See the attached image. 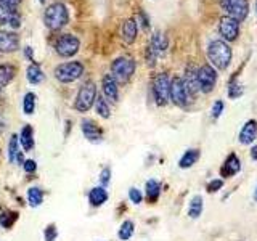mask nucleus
<instances>
[{"label":"nucleus","mask_w":257,"mask_h":241,"mask_svg":"<svg viewBox=\"0 0 257 241\" xmlns=\"http://www.w3.org/2000/svg\"><path fill=\"white\" fill-rule=\"evenodd\" d=\"M148 45L151 47V50L155 52L158 57H161V55H164V53L167 52L169 40H167V37L162 32H155L151 35V42Z\"/></svg>","instance_id":"obj_22"},{"label":"nucleus","mask_w":257,"mask_h":241,"mask_svg":"<svg viewBox=\"0 0 257 241\" xmlns=\"http://www.w3.org/2000/svg\"><path fill=\"white\" fill-rule=\"evenodd\" d=\"M21 148H20V140H18V135L16 134H11L10 140H8V147H7V156H8V161L11 164L16 162V156L20 154Z\"/></svg>","instance_id":"obj_29"},{"label":"nucleus","mask_w":257,"mask_h":241,"mask_svg":"<svg viewBox=\"0 0 257 241\" xmlns=\"http://www.w3.org/2000/svg\"><path fill=\"white\" fill-rule=\"evenodd\" d=\"M108 191L105 186H94L90 191H89V203L92 208H100L103 206L106 201H108Z\"/></svg>","instance_id":"obj_21"},{"label":"nucleus","mask_w":257,"mask_h":241,"mask_svg":"<svg viewBox=\"0 0 257 241\" xmlns=\"http://www.w3.org/2000/svg\"><path fill=\"white\" fill-rule=\"evenodd\" d=\"M24 55H26V58L29 60V61H34V53H32V48L31 47L24 48Z\"/></svg>","instance_id":"obj_44"},{"label":"nucleus","mask_w":257,"mask_h":241,"mask_svg":"<svg viewBox=\"0 0 257 241\" xmlns=\"http://www.w3.org/2000/svg\"><path fill=\"white\" fill-rule=\"evenodd\" d=\"M39 2H40V3H45V0H39Z\"/></svg>","instance_id":"obj_48"},{"label":"nucleus","mask_w":257,"mask_h":241,"mask_svg":"<svg viewBox=\"0 0 257 241\" xmlns=\"http://www.w3.org/2000/svg\"><path fill=\"white\" fill-rule=\"evenodd\" d=\"M96 98V86L94 81H87L82 84L81 89H79L76 101H74V108L79 113H87L95 103Z\"/></svg>","instance_id":"obj_5"},{"label":"nucleus","mask_w":257,"mask_h":241,"mask_svg":"<svg viewBox=\"0 0 257 241\" xmlns=\"http://www.w3.org/2000/svg\"><path fill=\"white\" fill-rule=\"evenodd\" d=\"M81 130H82L84 137L87 138L90 143H100L103 140V130L95 120L82 119L81 120Z\"/></svg>","instance_id":"obj_12"},{"label":"nucleus","mask_w":257,"mask_h":241,"mask_svg":"<svg viewBox=\"0 0 257 241\" xmlns=\"http://www.w3.org/2000/svg\"><path fill=\"white\" fill-rule=\"evenodd\" d=\"M18 217H20V214L16 211H5L3 214H0V227L8 230V228H11L16 224Z\"/></svg>","instance_id":"obj_31"},{"label":"nucleus","mask_w":257,"mask_h":241,"mask_svg":"<svg viewBox=\"0 0 257 241\" xmlns=\"http://www.w3.org/2000/svg\"><path fill=\"white\" fill-rule=\"evenodd\" d=\"M26 198L31 208H39L44 203V191L39 186H31V188H28Z\"/></svg>","instance_id":"obj_27"},{"label":"nucleus","mask_w":257,"mask_h":241,"mask_svg":"<svg viewBox=\"0 0 257 241\" xmlns=\"http://www.w3.org/2000/svg\"><path fill=\"white\" fill-rule=\"evenodd\" d=\"M84 64L81 61H68V63H61L55 68L53 74L55 79L63 82V84H71L76 82L79 77L84 74Z\"/></svg>","instance_id":"obj_4"},{"label":"nucleus","mask_w":257,"mask_h":241,"mask_svg":"<svg viewBox=\"0 0 257 241\" xmlns=\"http://www.w3.org/2000/svg\"><path fill=\"white\" fill-rule=\"evenodd\" d=\"M20 48V37L16 32L0 31V52L13 53Z\"/></svg>","instance_id":"obj_14"},{"label":"nucleus","mask_w":257,"mask_h":241,"mask_svg":"<svg viewBox=\"0 0 257 241\" xmlns=\"http://www.w3.org/2000/svg\"><path fill=\"white\" fill-rule=\"evenodd\" d=\"M196 72H198V69L188 66V68L185 69V76L182 77V81H183V84H185L190 96H194L199 92V84H198V74Z\"/></svg>","instance_id":"obj_18"},{"label":"nucleus","mask_w":257,"mask_h":241,"mask_svg":"<svg viewBox=\"0 0 257 241\" xmlns=\"http://www.w3.org/2000/svg\"><path fill=\"white\" fill-rule=\"evenodd\" d=\"M192 96L188 95V90L183 84L182 77H174L170 79V101L177 106H187Z\"/></svg>","instance_id":"obj_11"},{"label":"nucleus","mask_w":257,"mask_h":241,"mask_svg":"<svg viewBox=\"0 0 257 241\" xmlns=\"http://www.w3.org/2000/svg\"><path fill=\"white\" fill-rule=\"evenodd\" d=\"M240 143L241 145H251L256 142L257 138V120L249 119L243 124V127L240 130Z\"/></svg>","instance_id":"obj_16"},{"label":"nucleus","mask_w":257,"mask_h":241,"mask_svg":"<svg viewBox=\"0 0 257 241\" xmlns=\"http://www.w3.org/2000/svg\"><path fill=\"white\" fill-rule=\"evenodd\" d=\"M44 23L50 31H60L69 23V11L68 7L61 2H55L48 5L44 13Z\"/></svg>","instance_id":"obj_2"},{"label":"nucleus","mask_w":257,"mask_h":241,"mask_svg":"<svg viewBox=\"0 0 257 241\" xmlns=\"http://www.w3.org/2000/svg\"><path fill=\"white\" fill-rule=\"evenodd\" d=\"M79 47H81V40H79L76 35L72 34H64L60 35L55 42V52L58 53L60 57L63 58H71L74 57L79 52Z\"/></svg>","instance_id":"obj_8"},{"label":"nucleus","mask_w":257,"mask_h":241,"mask_svg":"<svg viewBox=\"0 0 257 241\" xmlns=\"http://www.w3.org/2000/svg\"><path fill=\"white\" fill-rule=\"evenodd\" d=\"M198 84H199V92L211 93L217 84V69L211 64H203L198 68Z\"/></svg>","instance_id":"obj_9"},{"label":"nucleus","mask_w":257,"mask_h":241,"mask_svg":"<svg viewBox=\"0 0 257 241\" xmlns=\"http://www.w3.org/2000/svg\"><path fill=\"white\" fill-rule=\"evenodd\" d=\"M111 182V169L109 167H103L101 172H100V186H106Z\"/></svg>","instance_id":"obj_38"},{"label":"nucleus","mask_w":257,"mask_h":241,"mask_svg":"<svg viewBox=\"0 0 257 241\" xmlns=\"http://www.w3.org/2000/svg\"><path fill=\"white\" fill-rule=\"evenodd\" d=\"M128 200H130L133 204H140L143 201V193L142 190L135 188V186H132L130 190H128Z\"/></svg>","instance_id":"obj_36"},{"label":"nucleus","mask_w":257,"mask_h":241,"mask_svg":"<svg viewBox=\"0 0 257 241\" xmlns=\"http://www.w3.org/2000/svg\"><path fill=\"white\" fill-rule=\"evenodd\" d=\"M58 238V228L55 224H48L44 230V240L45 241H57Z\"/></svg>","instance_id":"obj_35"},{"label":"nucleus","mask_w":257,"mask_h":241,"mask_svg":"<svg viewBox=\"0 0 257 241\" xmlns=\"http://www.w3.org/2000/svg\"><path fill=\"white\" fill-rule=\"evenodd\" d=\"M145 58H146V64H148L150 68H153V66L156 64V60H158L159 57L156 55L155 52L151 50V47L148 45V47H146V52H145Z\"/></svg>","instance_id":"obj_39"},{"label":"nucleus","mask_w":257,"mask_h":241,"mask_svg":"<svg viewBox=\"0 0 257 241\" xmlns=\"http://www.w3.org/2000/svg\"><path fill=\"white\" fill-rule=\"evenodd\" d=\"M26 77H28L29 84H34V86H37V84H40L42 81L45 79L44 71L40 69V66H39L37 63H31V64L28 66V69H26Z\"/></svg>","instance_id":"obj_26"},{"label":"nucleus","mask_w":257,"mask_h":241,"mask_svg":"<svg viewBox=\"0 0 257 241\" xmlns=\"http://www.w3.org/2000/svg\"><path fill=\"white\" fill-rule=\"evenodd\" d=\"M240 171H241V161L235 153H231V154L227 156V159H225L222 167H220V176L228 179V177L236 176Z\"/></svg>","instance_id":"obj_15"},{"label":"nucleus","mask_w":257,"mask_h":241,"mask_svg":"<svg viewBox=\"0 0 257 241\" xmlns=\"http://www.w3.org/2000/svg\"><path fill=\"white\" fill-rule=\"evenodd\" d=\"M5 24H8V26L13 29L21 28V16L18 13V10L13 11V10L0 7V26H5Z\"/></svg>","instance_id":"obj_20"},{"label":"nucleus","mask_w":257,"mask_h":241,"mask_svg":"<svg viewBox=\"0 0 257 241\" xmlns=\"http://www.w3.org/2000/svg\"><path fill=\"white\" fill-rule=\"evenodd\" d=\"M138 20L142 21V26L145 29H148L150 28V20H148V16H146L145 11H140V15H138Z\"/></svg>","instance_id":"obj_43"},{"label":"nucleus","mask_w":257,"mask_h":241,"mask_svg":"<svg viewBox=\"0 0 257 241\" xmlns=\"http://www.w3.org/2000/svg\"><path fill=\"white\" fill-rule=\"evenodd\" d=\"M16 74V68L13 64H0V92L3 90L5 86L15 79Z\"/></svg>","instance_id":"obj_25"},{"label":"nucleus","mask_w":257,"mask_h":241,"mask_svg":"<svg viewBox=\"0 0 257 241\" xmlns=\"http://www.w3.org/2000/svg\"><path fill=\"white\" fill-rule=\"evenodd\" d=\"M159 195H161V183L155 179H150L145 183V198L148 200V203L155 204L159 200Z\"/></svg>","instance_id":"obj_23"},{"label":"nucleus","mask_w":257,"mask_h":241,"mask_svg":"<svg viewBox=\"0 0 257 241\" xmlns=\"http://www.w3.org/2000/svg\"><path fill=\"white\" fill-rule=\"evenodd\" d=\"M5 129H7V120H5V118L2 116V113H0V135L3 134Z\"/></svg>","instance_id":"obj_45"},{"label":"nucleus","mask_w":257,"mask_h":241,"mask_svg":"<svg viewBox=\"0 0 257 241\" xmlns=\"http://www.w3.org/2000/svg\"><path fill=\"white\" fill-rule=\"evenodd\" d=\"M153 95L159 106H166L170 100V77L166 72H159L153 79Z\"/></svg>","instance_id":"obj_6"},{"label":"nucleus","mask_w":257,"mask_h":241,"mask_svg":"<svg viewBox=\"0 0 257 241\" xmlns=\"http://www.w3.org/2000/svg\"><path fill=\"white\" fill-rule=\"evenodd\" d=\"M231 48L225 40L216 39L211 40L209 45H207V58H209L211 66H214L219 71H224L228 68V64L231 63Z\"/></svg>","instance_id":"obj_1"},{"label":"nucleus","mask_w":257,"mask_h":241,"mask_svg":"<svg viewBox=\"0 0 257 241\" xmlns=\"http://www.w3.org/2000/svg\"><path fill=\"white\" fill-rule=\"evenodd\" d=\"M133 232H135V224L132 220H124L119 227L118 237L121 241H128L133 237Z\"/></svg>","instance_id":"obj_30"},{"label":"nucleus","mask_w":257,"mask_h":241,"mask_svg":"<svg viewBox=\"0 0 257 241\" xmlns=\"http://www.w3.org/2000/svg\"><path fill=\"white\" fill-rule=\"evenodd\" d=\"M135 68H137V63L132 57H127V55L119 57L111 63V76L118 84H126L130 81V77L133 76V72H135Z\"/></svg>","instance_id":"obj_3"},{"label":"nucleus","mask_w":257,"mask_h":241,"mask_svg":"<svg viewBox=\"0 0 257 241\" xmlns=\"http://www.w3.org/2000/svg\"><path fill=\"white\" fill-rule=\"evenodd\" d=\"M23 169H24V172L34 174L35 171H37V162H35L34 159H26L23 162Z\"/></svg>","instance_id":"obj_41"},{"label":"nucleus","mask_w":257,"mask_h":241,"mask_svg":"<svg viewBox=\"0 0 257 241\" xmlns=\"http://www.w3.org/2000/svg\"><path fill=\"white\" fill-rule=\"evenodd\" d=\"M254 201L257 203V188H256V191H254Z\"/></svg>","instance_id":"obj_47"},{"label":"nucleus","mask_w":257,"mask_h":241,"mask_svg":"<svg viewBox=\"0 0 257 241\" xmlns=\"http://www.w3.org/2000/svg\"><path fill=\"white\" fill-rule=\"evenodd\" d=\"M219 34L222 35L225 42H233L240 35V21L233 20L230 16H222L219 20Z\"/></svg>","instance_id":"obj_10"},{"label":"nucleus","mask_w":257,"mask_h":241,"mask_svg":"<svg viewBox=\"0 0 257 241\" xmlns=\"http://www.w3.org/2000/svg\"><path fill=\"white\" fill-rule=\"evenodd\" d=\"M256 13H257V0H256Z\"/></svg>","instance_id":"obj_49"},{"label":"nucleus","mask_w":257,"mask_h":241,"mask_svg":"<svg viewBox=\"0 0 257 241\" xmlns=\"http://www.w3.org/2000/svg\"><path fill=\"white\" fill-rule=\"evenodd\" d=\"M224 108H225V103L222 100H217V101H214V105H212V110H211V116L212 119H219L220 116H222V113H224Z\"/></svg>","instance_id":"obj_37"},{"label":"nucleus","mask_w":257,"mask_h":241,"mask_svg":"<svg viewBox=\"0 0 257 241\" xmlns=\"http://www.w3.org/2000/svg\"><path fill=\"white\" fill-rule=\"evenodd\" d=\"M101 90L103 95H105L106 101H118L119 100V89L118 82L111 74H105L101 79Z\"/></svg>","instance_id":"obj_13"},{"label":"nucleus","mask_w":257,"mask_h":241,"mask_svg":"<svg viewBox=\"0 0 257 241\" xmlns=\"http://www.w3.org/2000/svg\"><path fill=\"white\" fill-rule=\"evenodd\" d=\"M220 7L227 13V16L236 21H244L249 15V2L248 0H220Z\"/></svg>","instance_id":"obj_7"},{"label":"nucleus","mask_w":257,"mask_h":241,"mask_svg":"<svg viewBox=\"0 0 257 241\" xmlns=\"http://www.w3.org/2000/svg\"><path fill=\"white\" fill-rule=\"evenodd\" d=\"M35 100H37V96H35L34 92H28L26 95L23 96V111H24L26 116L34 114V111H35Z\"/></svg>","instance_id":"obj_33"},{"label":"nucleus","mask_w":257,"mask_h":241,"mask_svg":"<svg viewBox=\"0 0 257 241\" xmlns=\"http://www.w3.org/2000/svg\"><path fill=\"white\" fill-rule=\"evenodd\" d=\"M18 140H20V147L24 150L26 153L32 151L34 147H35V142H34V129L31 124H26L24 127L21 129L20 135H18Z\"/></svg>","instance_id":"obj_19"},{"label":"nucleus","mask_w":257,"mask_h":241,"mask_svg":"<svg viewBox=\"0 0 257 241\" xmlns=\"http://www.w3.org/2000/svg\"><path fill=\"white\" fill-rule=\"evenodd\" d=\"M199 150L198 148H190L187 150L185 153H183V156L179 159V167L180 169H190L193 164H196L198 159H199Z\"/></svg>","instance_id":"obj_24"},{"label":"nucleus","mask_w":257,"mask_h":241,"mask_svg":"<svg viewBox=\"0 0 257 241\" xmlns=\"http://www.w3.org/2000/svg\"><path fill=\"white\" fill-rule=\"evenodd\" d=\"M121 34H122V40L126 44H133L137 40V35H138V21H135L133 18H128L124 23H122V28H121Z\"/></svg>","instance_id":"obj_17"},{"label":"nucleus","mask_w":257,"mask_h":241,"mask_svg":"<svg viewBox=\"0 0 257 241\" xmlns=\"http://www.w3.org/2000/svg\"><path fill=\"white\" fill-rule=\"evenodd\" d=\"M243 95H244V86L238 79H233L228 86V96L231 100H238Z\"/></svg>","instance_id":"obj_34"},{"label":"nucleus","mask_w":257,"mask_h":241,"mask_svg":"<svg viewBox=\"0 0 257 241\" xmlns=\"http://www.w3.org/2000/svg\"><path fill=\"white\" fill-rule=\"evenodd\" d=\"M95 110L96 113H98V116L103 118V119H108L109 116H111V110H109V105H108V101L103 98L101 95L96 93V98H95Z\"/></svg>","instance_id":"obj_32"},{"label":"nucleus","mask_w":257,"mask_h":241,"mask_svg":"<svg viewBox=\"0 0 257 241\" xmlns=\"http://www.w3.org/2000/svg\"><path fill=\"white\" fill-rule=\"evenodd\" d=\"M224 186V180L222 179H214V180H211L209 183H207V191L209 193H216V191H219L220 188H222Z\"/></svg>","instance_id":"obj_40"},{"label":"nucleus","mask_w":257,"mask_h":241,"mask_svg":"<svg viewBox=\"0 0 257 241\" xmlns=\"http://www.w3.org/2000/svg\"><path fill=\"white\" fill-rule=\"evenodd\" d=\"M203 209H204L203 196L201 195L193 196L192 201H190V206H188V217L190 219H198V217L203 214Z\"/></svg>","instance_id":"obj_28"},{"label":"nucleus","mask_w":257,"mask_h":241,"mask_svg":"<svg viewBox=\"0 0 257 241\" xmlns=\"http://www.w3.org/2000/svg\"><path fill=\"white\" fill-rule=\"evenodd\" d=\"M21 0H0V7L3 8H8V10H18V5H20Z\"/></svg>","instance_id":"obj_42"},{"label":"nucleus","mask_w":257,"mask_h":241,"mask_svg":"<svg viewBox=\"0 0 257 241\" xmlns=\"http://www.w3.org/2000/svg\"><path fill=\"white\" fill-rule=\"evenodd\" d=\"M251 158L257 161V147H253V150H251Z\"/></svg>","instance_id":"obj_46"}]
</instances>
